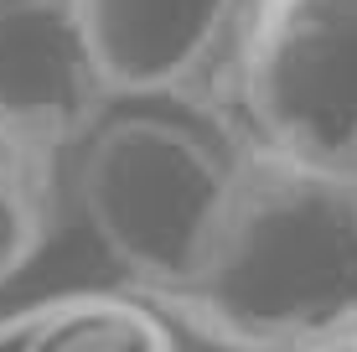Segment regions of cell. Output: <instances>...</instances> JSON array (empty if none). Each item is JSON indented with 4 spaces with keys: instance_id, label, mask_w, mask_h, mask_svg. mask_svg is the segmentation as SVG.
I'll list each match as a JSON object with an SVG mask.
<instances>
[{
    "instance_id": "3957f363",
    "label": "cell",
    "mask_w": 357,
    "mask_h": 352,
    "mask_svg": "<svg viewBox=\"0 0 357 352\" xmlns=\"http://www.w3.org/2000/svg\"><path fill=\"white\" fill-rule=\"evenodd\" d=\"M228 130L254 155L357 187V0H254Z\"/></svg>"
},
{
    "instance_id": "7a4b0ae2",
    "label": "cell",
    "mask_w": 357,
    "mask_h": 352,
    "mask_svg": "<svg viewBox=\"0 0 357 352\" xmlns=\"http://www.w3.org/2000/svg\"><path fill=\"white\" fill-rule=\"evenodd\" d=\"M238 171L243 145L228 125L119 104L68 161V192L125 290L155 306L197 270Z\"/></svg>"
},
{
    "instance_id": "ba28073f",
    "label": "cell",
    "mask_w": 357,
    "mask_h": 352,
    "mask_svg": "<svg viewBox=\"0 0 357 352\" xmlns=\"http://www.w3.org/2000/svg\"><path fill=\"white\" fill-rule=\"evenodd\" d=\"M295 352H357V321L337 326L331 337H316V342H305V347H295Z\"/></svg>"
},
{
    "instance_id": "5b68a950",
    "label": "cell",
    "mask_w": 357,
    "mask_h": 352,
    "mask_svg": "<svg viewBox=\"0 0 357 352\" xmlns=\"http://www.w3.org/2000/svg\"><path fill=\"white\" fill-rule=\"evenodd\" d=\"M109 109L78 0H0V135L68 171Z\"/></svg>"
},
{
    "instance_id": "8992f818",
    "label": "cell",
    "mask_w": 357,
    "mask_h": 352,
    "mask_svg": "<svg viewBox=\"0 0 357 352\" xmlns=\"http://www.w3.org/2000/svg\"><path fill=\"white\" fill-rule=\"evenodd\" d=\"M0 352H181V332L130 290H63L6 311Z\"/></svg>"
},
{
    "instance_id": "52a82bcc",
    "label": "cell",
    "mask_w": 357,
    "mask_h": 352,
    "mask_svg": "<svg viewBox=\"0 0 357 352\" xmlns=\"http://www.w3.org/2000/svg\"><path fill=\"white\" fill-rule=\"evenodd\" d=\"M68 208V171L0 135V290L47 249Z\"/></svg>"
},
{
    "instance_id": "277c9868",
    "label": "cell",
    "mask_w": 357,
    "mask_h": 352,
    "mask_svg": "<svg viewBox=\"0 0 357 352\" xmlns=\"http://www.w3.org/2000/svg\"><path fill=\"white\" fill-rule=\"evenodd\" d=\"M109 99L228 125L254 0H78Z\"/></svg>"
},
{
    "instance_id": "6da1fadb",
    "label": "cell",
    "mask_w": 357,
    "mask_h": 352,
    "mask_svg": "<svg viewBox=\"0 0 357 352\" xmlns=\"http://www.w3.org/2000/svg\"><path fill=\"white\" fill-rule=\"evenodd\" d=\"M155 311L223 352H295L357 321V187L243 151L197 270Z\"/></svg>"
}]
</instances>
